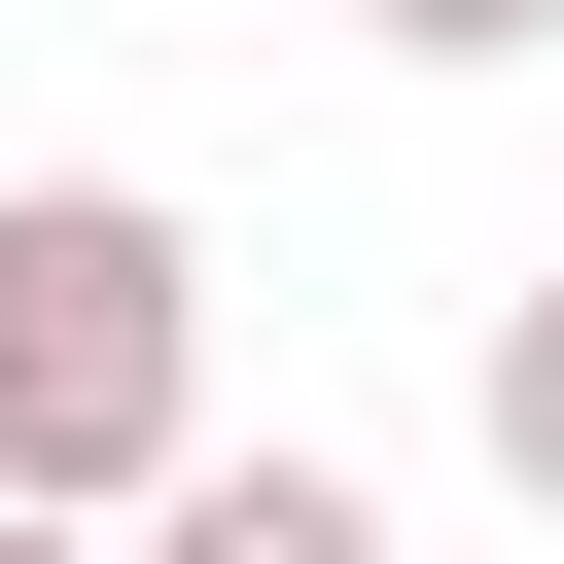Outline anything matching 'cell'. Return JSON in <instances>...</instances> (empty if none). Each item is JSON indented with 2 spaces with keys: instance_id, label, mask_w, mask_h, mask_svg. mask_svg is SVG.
Here are the masks:
<instances>
[{
  "instance_id": "cell-1",
  "label": "cell",
  "mask_w": 564,
  "mask_h": 564,
  "mask_svg": "<svg viewBox=\"0 0 564 564\" xmlns=\"http://www.w3.org/2000/svg\"><path fill=\"white\" fill-rule=\"evenodd\" d=\"M176 458H212V247L141 176H0V494L176 529Z\"/></svg>"
},
{
  "instance_id": "cell-2",
  "label": "cell",
  "mask_w": 564,
  "mask_h": 564,
  "mask_svg": "<svg viewBox=\"0 0 564 564\" xmlns=\"http://www.w3.org/2000/svg\"><path fill=\"white\" fill-rule=\"evenodd\" d=\"M141 564H388V494H352V458H176Z\"/></svg>"
},
{
  "instance_id": "cell-3",
  "label": "cell",
  "mask_w": 564,
  "mask_h": 564,
  "mask_svg": "<svg viewBox=\"0 0 564 564\" xmlns=\"http://www.w3.org/2000/svg\"><path fill=\"white\" fill-rule=\"evenodd\" d=\"M458 423H494V494L564 529V282H494V388H458Z\"/></svg>"
},
{
  "instance_id": "cell-4",
  "label": "cell",
  "mask_w": 564,
  "mask_h": 564,
  "mask_svg": "<svg viewBox=\"0 0 564 564\" xmlns=\"http://www.w3.org/2000/svg\"><path fill=\"white\" fill-rule=\"evenodd\" d=\"M352 35H388V70H529L564 0H352Z\"/></svg>"
},
{
  "instance_id": "cell-5",
  "label": "cell",
  "mask_w": 564,
  "mask_h": 564,
  "mask_svg": "<svg viewBox=\"0 0 564 564\" xmlns=\"http://www.w3.org/2000/svg\"><path fill=\"white\" fill-rule=\"evenodd\" d=\"M0 564H70V529H35V494H0Z\"/></svg>"
}]
</instances>
